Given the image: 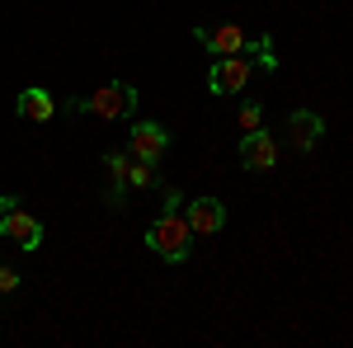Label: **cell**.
Returning a JSON list of instances; mask_svg holds the SVG:
<instances>
[{"label": "cell", "mask_w": 353, "mask_h": 348, "mask_svg": "<svg viewBox=\"0 0 353 348\" xmlns=\"http://www.w3.org/2000/svg\"><path fill=\"white\" fill-rule=\"evenodd\" d=\"M146 249L161 254L165 264H184L193 249V231H189V216L179 212H161L151 226H146Z\"/></svg>", "instance_id": "obj_1"}, {"label": "cell", "mask_w": 353, "mask_h": 348, "mask_svg": "<svg viewBox=\"0 0 353 348\" xmlns=\"http://www.w3.org/2000/svg\"><path fill=\"white\" fill-rule=\"evenodd\" d=\"M66 113H94V118H132L137 113V85L128 81H109L99 85L94 94H85V99H71L66 104Z\"/></svg>", "instance_id": "obj_2"}, {"label": "cell", "mask_w": 353, "mask_h": 348, "mask_svg": "<svg viewBox=\"0 0 353 348\" xmlns=\"http://www.w3.org/2000/svg\"><path fill=\"white\" fill-rule=\"evenodd\" d=\"M250 76H254V61L245 52L217 57V66L208 71V90H212V94H241L245 85H250Z\"/></svg>", "instance_id": "obj_3"}, {"label": "cell", "mask_w": 353, "mask_h": 348, "mask_svg": "<svg viewBox=\"0 0 353 348\" xmlns=\"http://www.w3.org/2000/svg\"><path fill=\"white\" fill-rule=\"evenodd\" d=\"M165 151H170V132H165L161 123H137V127H128V156L132 161L161 165Z\"/></svg>", "instance_id": "obj_4"}, {"label": "cell", "mask_w": 353, "mask_h": 348, "mask_svg": "<svg viewBox=\"0 0 353 348\" xmlns=\"http://www.w3.org/2000/svg\"><path fill=\"white\" fill-rule=\"evenodd\" d=\"M0 236H5L10 245H19V249H38L48 231H43V221H38L33 212H24V207H10V212L0 216Z\"/></svg>", "instance_id": "obj_5"}, {"label": "cell", "mask_w": 353, "mask_h": 348, "mask_svg": "<svg viewBox=\"0 0 353 348\" xmlns=\"http://www.w3.org/2000/svg\"><path fill=\"white\" fill-rule=\"evenodd\" d=\"M321 136H325V118H321V113H311V108L288 113V146H292V151H301V156L316 151Z\"/></svg>", "instance_id": "obj_6"}, {"label": "cell", "mask_w": 353, "mask_h": 348, "mask_svg": "<svg viewBox=\"0 0 353 348\" xmlns=\"http://www.w3.org/2000/svg\"><path fill=\"white\" fill-rule=\"evenodd\" d=\"M189 231L193 236H217V231H226V203L221 198H193L189 203Z\"/></svg>", "instance_id": "obj_7"}, {"label": "cell", "mask_w": 353, "mask_h": 348, "mask_svg": "<svg viewBox=\"0 0 353 348\" xmlns=\"http://www.w3.org/2000/svg\"><path fill=\"white\" fill-rule=\"evenodd\" d=\"M193 38H198L208 52H217V57H236L245 48L241 24H198V28H193Z\"/></svg>", "instance_id": "obj_8"}, {"label": "cell", "mask_w": 353, "mask_h": 348, "mask_svg": "<svg viewBox=\"0 0 353 348\" xmlns=\"http://www.w3.org/2000/svg\"><path fill=\"white\" fill-rule=\"evenodd\" d=\"M241 165L245 170H273V165H278V141H273L264 127L245 132L241 136Z\"/></svg>", "instance_id": "obj_9"}, {"label": "cell", "mask_w": 353, "mask_h": 348, "mask_svg": "<svg viewBox=\"0 0 353 348\" xmlns=\"http://www.w3.org/2000/svg\"><path fill=\"white\" fill-rule=\"evenodd\" d=\"M104 170H109V193H104V203H109V207H128L123 198H128V170H132V156H128V151H104Z\"/></svg>", "instance_id": "obj_10"}, {"label": "cell", "mask_w": 353, "mask_h": 348, "mask_svg": "<svg viewBox=\"0 0 353 348\" xmlns=\"http://www.w3.org/2000/svg\"><path fill=\"white\" fill-rule=\"evenodd\" d=\"M19 118L24 123H48L57 113V99H52V90H38V85H28V90H19Z\"/></svg>", "instance_id": "obj_11"}, {"label": "cell", "mask_w": 353, "mask_h": 348, "mask_svg": "<svg viewBox=\"0 0 353 348\" xmlns=\"http://www.w3.org/2000/svg\"><path fill=\"white\" fill-rule=\"evenodd\" d=\"M254 66H264V71H278V57H273V38L264 33V38H245V48H241Z\"/></svg>", "instance_id": "obj_12"}, {"label": "cell", "mask_w": 353, "mask_h": 348, "mask_svg": "<svg viewBox=\"0 0 353 348\" xmlns=\"http://www.w3.org/2000/svg\"><path fill=\"white\" fill-rule=\"evenodd\" d=\"M161 184V170L146 161H132V170H128V188H156Z\"/></svg>", "instance_id": "obj_13"}, {"label": "cell", "mask_w": 353, "mask_h": 348, "mask_svg": "<svg viewBox=\"0 0 353 348\" xmlns=\"http://www.w3.org/2000/svg\"><path fill=\"white\" fill-rule=\"evenodd\" d=\"M236 123H241L245 132H254V127H264V108L254 104V99H241V108H236Z\"/></svg>", "instance_id": "obj_14"}, {"label": "cell", "mask_w": 353, "mask_h": 348, "mask_svg": "<svg viewBox=\"0 0 353 348\" xmlns=\"http://www.w3.org/2000/svg\"><path fill=\"white\" fill-rule=\"evenodd\" d=\"M19 283H24V273H19V268H10V264H0V296H10V292H19Z\"/></svg>", "instance_id": "obj_15"}, {"label": "cell", "mask_w": 353, "mask_h": 348, "mask_svg": "<svg viewBox=\"0 0 353 348\" xmlns=\"http://www.w3.org/2000/svg\"><path fill=\"white\" fill-rule=\"evenodd\" d=\"M179 203H184V193H179V188H165V203H161V212H179Z\"/></svg>", "instance_id": "obj_16"}, {"label": "cell", "mask_w": 353, "mask_h": 348, "mask_svg": "<svg viewBox=\"0 0 353 348\" xmlns=\"http://www.w3.org/2000/svg\"><path fill=\"white\" fill-rule=\"evenodd\" d=\"M19 203H24V198H19V193H0V216L10 212V207H19Z\"/></svg>", "instance_id": "obj_17"}]
</instances>
